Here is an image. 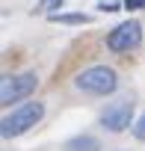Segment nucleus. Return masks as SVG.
Instances as JSON below:
<instances>
[{"instance_id": "obj_9", "label": "nucleus", "mask_w": 145, "mask_h": 151, "mask_svg": "<svg viewBox=\"0 0 145 151\" xmlns=\"http://www.w3.org/2000/svg\"><path fill=\"white\" fill-rule=\"evenodd\" d=\"M130 130H133V136H136L139 142H145V113H142V116L136 119V124H133Z\"/></svg>"}, {"instance_id": "obj_3", "label": "nucleus", "mask_w": 145, "mask_h": 151, "mask_svg": "<svg viewBox=\"0 0 145 151\" xmlns=\"http://www.w3.org/2000/svg\"><path fill=\"white\" fill-rule=\"evenodd\" d=\"M36 83L39 77L33 71H24V74H15V77H3V83H0V104L3 107H12L24 98H30L36 92Z\"/></svg>"}, {"instance_id": "obj_11", "label": "nucleus", "mask_w": 145, "mask_h": 151, "mask_svg": "<svg viewBox=\"0 0 145 151\" xmlns=\"http://www.w3.org/2000/svg\"><path fill=\"white\" fill-rule=\"evenodd\" d=\"M127 9H145V0H121Z\"/></svg>"}, {"instance_id": "obj_7", "label": "nucleus", "mask_w": 145, "mask_h": 151, "mask_svg": "<svg viewBox=\"0 0 145 151\" xmlns=\"http://www.w3.org/2000/svg\"><path fill=\"white\" fill-rule=\"evenodd\" d=\"M53 24H71V27H74V24H89L92 18L89 15H83V12H68V15H59V12H53V15H47Z\"/></svg>"}, {"instance_id": "obj_6", "label": "nucleus", "mask_w": 145, "mask_h": 151, "mask_svg": "<svg viewBox=\"0 0 145 151\" xmlns=\"http://www.w3.org/2000/svg\"><path fill=\"white\" fill-rule=\"evenodd\" d=\"M65 151H101V142L89 133H80V136H71L65 142Z\"/></svg>"}, {"instance_id": "obj_1", "label": "nucleus", "mask_w": 145, "mask_h": 151, "mask_svg": "<svg viewBox=\"0 0 145 151\" xmlns=\"http://www.w3.org/2000/svg\"><path fill=\"white\" fill-rule=\"evenodd\" d=\"M45 116V104L42 101H30V104H21L15 107L3 122H0V133H3V139H12V136H21L27 133L30 127H36Z\"/></svg>"}, {"instance_id": "obj_5", "label": "nucleus", "mask_w": 145, "mask_h": 151, "mask_svg": "<svg viewBox=\"0 0 145 151\" xmlns=\"http://www.w3.org/2000/svg\"><path fill=\"white\" fill-rule=\"evenodd\" d=\"M130 119H133V104H130V101H118V104H113V107H107V110L101 113V124H104V130H110V133L127 130V127H130Z\"/></svg>"}, {"instance_id": "obj_4", "label": "nucleus", "mask_w": 145, "mask_h": 151, "mask_svg": "<svg viewBox=\"0 0 145 151\" xmlns=\"http://www.w3.org/2000/svg\"><path fill=\"white\" fill-rule=\"evenodd\" d=\"M139 42H142V27H139L136 21H124V24H118L116 30L107 33V47H110L113 53H127V50H133Z\"/></svg>"}, {"instance_id": "obj_8", "label": "nucleus", "mask_w": 145, "mask_h": 151, "mask_svg": "<svg viewBox=\"0 0 145 151\" xmlns=\"http://www.w3.org/2000/svg\"><path fill=\"white\" fill-rule=\"evenodd\" d=\"M53 9H62V0H39V3H36V12L53 15Z\"/></svg>"}, {"instance_id": "obj_2", "label": "nucleus", "mask_w": 145, "mask_h": 151, "mask_svg": "<svg viewBox=\"0 0 145 151\" xmlns=\"http://www.w3.org/2000/svg\"><path fill=\"white\" fill-rule=\"evenodd\" d=\"M74 83L86 95H113L118 89V74L113 68H107V65H92V68L77 74Z\"/></svg>"}, {"instance_id": "obj_10", "label": "nucleus", "mask_w": 145, "mask_h": 151, "mask_svg": "<svg viewBox=\"0 0 145 151\" xmlns=\"http://www.w3.org/2000/svg\"><path fill=\"white\" fill-rule=\"evenodd\" d=\"M98 9H101V12H116V9H118V3H116V0H101Z\"/></svg>"}]
</instances>
